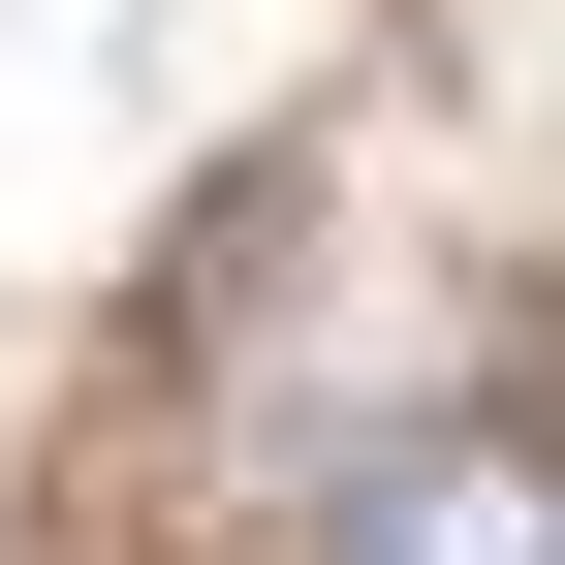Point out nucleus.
Returning <instances> with one entry per match:
<instances>
[{"mask_svg":"<svg viewBox=\"0 0 565 565\" xmlns=\"http://www.w3.org/2000/svg\"><path fill=\"white\" fill-rule=\"evenodd\" d=\"M315 565H565V408L471 377V408H408V440H345Z\"/></svg>","mask_w":565,"mask_h":565,"instance_id":"f257e3e1","label":"nucleus"}]
</instances>
